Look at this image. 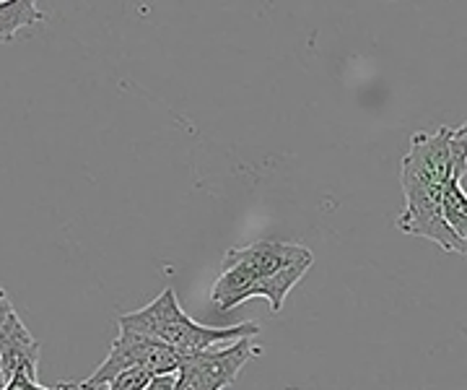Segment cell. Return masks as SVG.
<instances>
[{
    "label": "cell",
    "instance_id": "6da1fadb",
    "mask_svg": "<svg viewBox=\"0 0 467 390\" xmlns=\"http://www.w3.org/2000/svg\"><path fill=\"white\" fill-rule=\"evenodd\" d=\"M467 172V136L457 128H436L434 133H413L400 162L405 208L398 229L405 235L431 239L441 250L467 255V242L457 237L444 219V201L451 183Z\"/></svg>",
    "mask_w": 467,
    "mask_h": 390
},
{
    "label": "cell",
    "instance_id": "7a4b0ae2",
    "mask_svg": "<svg viewBox=\"0 0 467 390\" xmlns=\"http://www.w3.org/2000/svg\"><path fill=\"white\" fill-rule=\"evenodd\" d=\"M312 263V250L288 239H260L247 248H234L223 255L211 302L218 312H232L252 297H265L270 312H281L288 291L299 284Z\"/></svg>",
    "mask_w": 467,
    "mask_h": 390
},
{
    "label": "cell",
    "instance_id": "3957f363",
    "mask_svg": "<svg viewBox=\"0 0 467 390\" xmlns=\"http://www.w3.org/2000/svg\"><path fill=\"white\" fill-rule=\"evenodd\" d=\"M119 328H128L135 333H143L149 339L161 341L182 354H201L208 349H216L218 343H234L239 339H254L260 333V325L252 321L234 322V325H202L192 321L177 300V291L167 287L153 302L140 310L122 312L117 318Z\"/></svg>",
    "mask_w": 467,
    "mask_h": 390
},
{
    "label": "cell",
    "instance_id": "277c9868",
    "mask_svg": "<svg viewBox=\"0 0 467 390\" xmlns=\"http://www.w3.org/2000/svg\"><path fill=\"white\" fill-rule=\"evenodd\" d=\"M184 356L187 354L171 349L161 341L149 339V336L128 331V328H119V336L112 341L107 359L101 362L97 373L91 374L88 380L76 383V390L104 388V385H109L115 380L117 374L128 373V370H146L153 377L177 374L184 364Z\"/></svg>",
    "mask_w": 467,
    "mask_h": 390
},
{
    "label": "cell",
    "instance_id": "5b68a950",
    "mask_svg": "<svg viewBox=\"0 0 467 390\" xmlns=\"http://www.w3.org/2000/svg\"><path fill=\"white\" fill-rule=\"evenodd\" d=\"M260 352L263 349L254 343V339H239L229 346H216L201 354H187L182 367L192 370L208 388L223 390L234 385V380L244 370V364L254 356H260Z\"/></svg>",
    "mask_w": 467,
    "mask_h": 390
},
{
    "label": "cell",
    "instance_id": "8992f818",
    "mask_svg": "<svg viewBox=\"0 0 467 390\" xmlns=\"http://www.w3.org/2000/svg\"><path fill=\"white\" fill-rule=\"evenodd\" d=\"M0 367L5 380H11L16 373L36 380L39 377V341L29 333L26 325H21L16 333L8 339V343L0 352Z\"/></svg>",
    "mask_w": 467,
    "mask_h": 390
},
{
    "label": "cell",
    "instance_id": "52a82bcc",
    "mask_svg": "<svg viewBox=\"0 0 467 390\" xmlns=\"http://www.w3.org/2000/svg\"><path fill=\"white\" fill-rule=\"evenodd\" d=\"M45 18L34 0H0V45L14 42L24 29Z\"/></svg>",
    "mask_w": 467,
    "mask_h": 390
},
{
    "label": "cell",
    "instance_id": "ba28073f",
    "mask_svg": "<svg viewBox=\"0 0 467 390\" xmlns=\"http://www.w3.org/2000/svg\"><path fill=\"white\" fill-rule=\"evenodd\" d=\"M444 219L457 237L467 242V193L462 183H454L450 187V195L444 201Z\"/></svg>",
    "mask_w": 467,
    "mask_h": 390
},
{
    "label": "cell",
    "instance_id": "9c48e42d",
    "mask_svg": "<svg viewBox=\"0 0 467 390\" xmlns=\"http://www.w3.org/2000/svg\"><path fill=\"white\" fill-rule=\"evenodd\" d=\"M21 325H24V322H21L18 312L14 310V305H11L5 289H0V352H3V346L8 343V339L16 333Z\"/></svg>",
    "mask_w": 467,
    "mask_h": 390
},
{
    "label": "cell",
    "instance_id": "30bf717a",
    "mask_svg": "<svg viewBox=\"0 0 467 390\" xmlns=\"http://www.w3.org/2000/svg\"><path fill=\"white\" fill-rule=\"evenodd\" d=\"M153 380V374L146 370H128V373L117 374L115 380L107 385V390H146Z\"/></svg>",
    "mask_w": 467,
    "mask_h": 390
},
{
    "label": "cell",
    "instance_id": "8fae6325",
    "mask_svg": "<svg viewBox=\"0 0 467 390\" xmlns=\"http://www.w3.org/2000/svg\"><path fill=\"white\" fill-rule=\"evenodd\" d=\"M3 390H76V383H57L55 388H45V385H39V380H32L24 373H16L5 383Z\"/></svg>",
    "mask_w": 467,
    "mask_h": 390
},
{
    "label": "cell",
    "instance_id": "7c38bea8",
    "mask_svg": "<svg viewBox=\"0 0 467 390\" xmlns=\"http://www.w3.org/2000/svg\"><path fill=\"white\" fill-rule=\"evenodd\" d=\"M174 390H213V388H208V385H205V383H202L201 377L192 373V370L182 367V370L177 373V383H174Z\"/></svg>",
    "mask_w": 467,
    "mask_h": 390
},
{
    "label": "cell",
    "instance_id": "4fadbf2b",
    "mask_svg": "<svg viewBox=\"0 0 467 390\" xmlns=\"http://www.w3.org/2000/svg\"><path fill=\"white\" fill-rule=\"evenodd\" d=\"M174 383H177V374H161V377H153L146 390H174Z\"/></svg>",
    "mask_w": 467,
    "mask_h": 390
},
{
    "label": "cell",
    "instance_id": "5bb4252c",
    "mask_svg": "<svg viewBox=\"0 0 467 390\" xmlns=\"http://www.w3.org/2000/svg\"><path fill=\"white\" fill-rule=\"evenodd\" d=\"M5 383H8V380H5V374H3V367H0V390L5 388Z\"/></svg>",
    "mask_w": 467,
    "mask_h": 390
},
{
    "label": "cell",
    "instance_id": "9a60e30c",
    "mask_svg": "<svg viewBox=\"0 0 467 390\" xmlns=\"http://www.w3.org/2000/svg\"><path fill=\"white\" fill-rule=\"evenodd\" d=\"M457 131H460L462 136H467V122H465V125H462V128H457Z\"/></svg>",
    "mask_w": 467,
    "mask_h": 390
},
{
    "label": "cell",
    "instance_id": "2e32d148",
    "mask_svg": "<svg viewBox=\"0 0 467 390\" xmlns=\"http://www.w3.org/2000/svg\"><path fill=\"white\" fill-rule=\"evenodd\" d=\"M94 390H107V385H104V388H94Z\"/></svg>",
    "mask_w": 467,
    "mask_h": 390
}]
</instances>
